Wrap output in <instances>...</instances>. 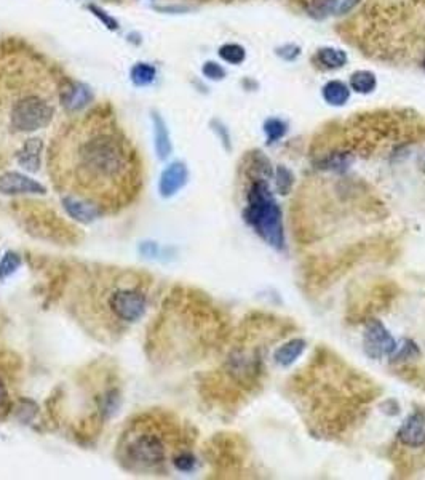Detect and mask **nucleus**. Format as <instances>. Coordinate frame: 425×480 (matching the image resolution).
Instances as JSON below:
<instances>
[{"mask_svg":"<svg viewBox=\"0 0 425 480\" xmlns=\"http://www.w3.org/2000/svg\"><path fill=\"white\" fill-rule=\"evenodd\" d=\"M354 162V156L346 151H334L323 156L317 162V167L325 171H346Z\"/></svg>","mask_w":425,"mask_h":480,"instance_id":"18","label":"nucleus"},{"mask_svg":"<svg viewBox=\"0 0 425 480\" xmlns=\"http://www.w3.org/2000/svg\"><path fill=\"white\" fill-rule=\"evenodd\" d=\"M422 67L425 69V53H424V57H422Z\"/></svg>","mask_w":425,"mask_h":480,"instance_id":"35","label":"nucleus"},{"mask_svg":"<svg viewBox=\"0 0 425 480\" xmlns=\"http://www.w3.org/2000/svg\"><path fill=\"white\" fill-rule=\"evenodd\" d=\"M218 55L224 63L232 64V66H240L242 63H245V59H246L245 47H242L240 44H233V42L221 45Z\"/></svg>","mask_w":425,"mask_h":480,"instance_id":"22","label":"nucleus"},{"mask_svg":"<svg viewBox=\"0 0 425 480\" xmlns=\"http://www.w3.org/2000/svg\"><path fill=\"white\" fill-rule=\"evenodd\" d=\"M157 77V69L151 63H139L134 64L130 69V79L134 87H147V85L153 84V80Z\"/></svg>","mask_w":425,"mask_h":480,"instance_id":"20","label":"nucleus"},{"mask_svg":"<svg viewBox=\"0 0 425 480\" xmlns=\"http://www.w3.org/2000/svg\"><path fill=\"white\" fill-rule=\"evenodd\" d=\"M347 53L337 47H322L315 53V63L328 71L342 69L347 64Z\"/></svg>","mask_w":425,"mask_h":480,"instance_id":"16","label":"nucleus"},{"mask_svg":"<svg viewBox=\"0 0 425 480\" xmlns=\"http://www.w3.org/2000/svg\"><path fill=\"white\" fill-rule=\"evenodd\" d=\"M349 87L359 95H371L378 88V77L368 69L354 71L349 77Z\"/></svg>","mask_w":425,"mask_h":480,"instance_id":"17","label":"nucleus"},{"mask_svg":"<svg viewBox=\"0 0 425 480\" xmlns=\"http://www.w3.org/2000/svg\"><path fill=\"white\" fill-rule=\"evenodd\" d=\"M61 204H63L67 217L76 219L77 223L90 224L103 217V213L98 210L95 205H91L87 200L80 199V197L61 195Z\"/></svg>","mask_w":425,"mask_h":480,"instance_id":"11","label":"nucleus"},{"mask_svg":"<svg viewBox=\"0 0 425 480\" xmlns=\"http://www.w3.org/2000/svg\"><path fill=\"white\" fill-rule=\"evenodd\" d=\"M109 320L115 325H132L139 322L147 311V293L138 280L117 282L103 295V306Z\"/></svg>","mask_w":425,"mask_h":480,"instance_id":"4","label":"nucleus"},{"mask_svg":"<svg viewBox=\"0 0 425 480\" xmlns=\"http://www.w3.org/2000/svg\"><path fill=\"white\" fill-rule=\"evenodd\" d=\"M158 11H166V13H184L189 11V7H181V5H173V7H157Z\"/></svg>","mask_w":425,"mask_h":480,"instance_id":"32","label":"nucleus"},{"mask_svg":"<svg viewBox=\"0 0 425 480\" xmlns=\"http://www.w3.org/2000/svg\"><path fill=\"white\" fill-rule=\"evenodd\" d=\"M262 130L266 133V139H267V146H274L276 143L286 137L288 133V122H285L280 117H269L264 122Z\"/></svg>","mask_w":425,"mask_h":480,"instance_id":"19","label":"nucleus"},{"mask_svg":"<svg viewBox=\"0 0 425 480\" xmlns=\"http://www.w3.org/2000/svg\"><path fill=\"white\" fill-rule=\"evenodd\" d=\"M20 258L15 253H7L4 256V260L0 261V279H5L10 274H13L15 270L20 268Z\"/></svg>","mask_w":425,"mask_h":480,"instance_id":"29","label":"nucleus"},{"mask_svg":"<svg viewBox=\"0 0 425 480\" xmlns=\"http://www.w3.org/2000/svg\"><path fill=\"white\" fill-rule=\"evenodd\" d=\"M202 74L205 76L208 80H214V82H219V80H224L227 76V71L223 64L216 63V61H206L202 66Z\"/></svg>","mask_w":425,"mask_h":480,"instance_id":"27","label":"nucleus"},{"mask_svg":"<svg viewBox=\"0 0 425 480\" xmlns=\"http://www.w3.org/2000/svg\"><path fill=\"white\" fill-rule=\"evenodd\" d=\"M187 181H189L187 165L181 162V160H176V162H171L168 167L162 171V175H160L158 193L163 199H170V197L180 193V190L186 186Z\"/></svg>","mask_w":425,"mask_h":480,"instance_id":"9","label":"nucleus"},{"mask_svg":"<svg viewBox=\"0 0 425 480\" xmlns=\"http://www.w3.org/2000/svg\"><path fill=\"white\" fill-rule=\"evenodd\" d=\"M42 154H44V141L40 138H29L24 141L21 149L16 152V162L24 170L34 173L40 168Z\"/></svg>","mask_w":425,"mask_h":480,"instance_id":"12","label":"nucleus"},{"mask_svg":"<svg viewBox=\"0 0 425 480\" xmlns=\"http://www.w3.org/2000/svg\"><path fill=\"white\" fill-rule=\"evenodd\" d=\"M171 437L173 435H170L165 423L153 418H139L122 434L117 447L119 461L125 469L132 472H157L165 466L173 452Z\"/></svg>","mask_w":425,"mask_h":480,"instance_id":"2","label":"nucleus"},{"mask_svg":"<svg viewBox=\"0 0 425 480\" xmlns=\"http://www.w3.org/2000/svg\"><path fill=\"white\" fill-rule=\"evenodd\" d=\"M272 180H274V186H275L276 193H279L280 195H288L294 188L296 176L291 170L285 167V165H276V167L274 168Z\"/></svg>","mask_w":425,"mask_h":480,"instance_id":"21","label":"nucleus"},{"mask_svg":"<svg viewBox=\"0 0 425 480\" xmlns=\"http://www.w3.org/2000/svg\"><path fill=\"white\" fill-rule=\"evenodd\" d=\"M7 389H5V384L0 381V408L4 407L5 402H7Z\"/></svg>","mask_w":425,"mask_h":480,"instance_id":"33","label":"nucleus"},{"mask_svg":"<svg viewBox=\"0 0 425 480\" xmlns=\"http://www.w3.org/2000/svg\"><path fill=\"white\" fill-rule=\"evenodd\" d=\"M350 95H352V90L349 84L339 79L328 80L322 87L323 101L331 108H344L350 101Z\"/></svg>","mask_w":425,"mask_h":480,"instance_id":"14","label":"nucleus"},{"mask_svg":"<svg viewBox=\"0 0 425 480\" xmlns=\"http://www.w3.org/2000/svg\"><path fill=\"white\" fill-rule=\"evenodd\" d=\"M301 53H303V48L296 44H283L275 48L276 57L283 61H286V63H293V61H296L301 57Z\"/></svg>","mask_w":425,"mask_h":480,"instance_id":"28","label":"nucleus"},{"mask_svg":"<svg viewBox=\"0 0 425 480\" xmlns=\"http://www.w3.org/2000/svg\"><path fill=\"white\" fill-rule=\"evenodd\" d=\"M173 466L180 472H192L197 466L195 455L190 450H180L173 455Z\"/></svg>","mask_w":425,"mask_h":480,"instance_id":"25","label":"nucleus"},{"mask_svg":"<svg viewBox=\"0 0 425 480\" xmlns=\"http://www.w3.org/2000/svg\"><path fill=\"white\" fill-rule=\"evenodd\" d=\"M54 115L52 100L42 93H26L11 103L8 127L15 133H34L50 125Z\"/></svg>","mask_w":425,"mask_h":480,"instance_id":"5","label":"nucleus"},{"mask_svg":"<svg viewBox=\"0 0 425 480\" xmlns=\"http://www.w3.org/2000/svg\"><path fill=\"white\" fill-rule=\"evenodd\" d=\"M152 127H153V141H156V152L160 160H165L173 152V144H171L170 132L165 120L162 119L157 110L152 113Z\"/></svg>","mask_w":425,"mask_h":480,"instance_id":"15","label":"nucleus"},{"mask_svg":"<svg viewBox=\"0 0 425 480\" xmlns=\"http://www.w3.org/2000/svg\"><path fill=\"white\" fill-rule=\"evenodd\" d=\"M87 8L90 10V13L95 18H98V20H100L109 30H119L120 28L119 21H117L112 15H109L106 10H103L101 7H98V5L95 4H88Z\"/></svg>","mask_w":425,"mask_h":480,"instance_id":"26","label":"nucleus"},{"mask_svg":"<svg viewBox=\"0 0 425 480\" xmlns=\"http://www.w3.org/2000/svg\"><path fill=\"white\" fill-rule=\"evenodd\" d=\"M48 157L61 194L80 197L103 215L127 207L141 188L136 151L107 117L91 115L72 125Z\"/></svg>","mask_w":425,"mask_h":480,"instance_id":"1","label":"nucleus"},{"mask_svg":"<svg viewBox=\"0 0 425 480\" xmlns=\"http://www.w3.org/2000/svg\"><path fill=\"white\" fill-rule=\"evenodd\" d=\"M419 355H421V349H419L417 344L412 340H403L402 344H398V348L395 353H393L392 359L393 362L400 364V362H408V360L416 359V357Z\"/></svg>","mask_w":425,"mask_h":480,"instance_id":"24","label":"nucleus"},{"mask_svg":"<svg viewBox=\"0 0 425 480\" xmlns=\"http://www.w3.org/2000/svg\"><path fill=\"white\" fill-rule=\"evenodd\" d=\"M307 349V343L303 338H291L286 343H283L281 346L275 349L274 353V362L281 368H288L294 365L298 362Z\"/></svg>","mask_w":425,"mask_h":480,"instance_id":"13","label":"nucleus"},{"mask_svg":"<svg viewBox=\"0 0 425 480\" xmlns=\"http://www.w3.org/2000/svg\"><path fill=\"white\" fill-rule=\"evenodd\" d=\"M61 104H63L67 113H80L90 106L93 101V93L88 85L82 82H66L61 88Z\"/></svg>","mask_w":425,"mask_h":480,"instance_id":"10","label":"nucleus"},{"mask_svg":"<svg viewBox=\"0 0 425 480\" xmlns=\"http://www.w3.org/2000/svg\"><path fill=\"white\" fill-rule=\"evenodd\" d=\"M397 442L408 450L425 448V411L416 410L404 418L397 430Z\"/></svg>","mask_w":425,"mask_h":480,"instance_id":"7","label":"nucleus"},{"mask_svg":"<svg viewBox=\"0 0 425 480\" xmlns=\"http://www.w3.org/2000/svg\"><path fill=\"white\" fill-rule=\"evenodd\" d=\"M398 348V341L378 319H369L363 330V353L369 359L380 360L392 357Z\"/></svg>","mask_w":425,"mask_h":480,"instance_id":"6","label":"nucleus"},{"mask_svg":"<svg viewBox=\"0 0 425 480\" xmlns=\"http://www.w3.org/2000/svg\"><path fill=\"white\" fill-rule=\"evenodd\" d=\"M211 127H213V132L216 133V137L219 138L221 143H223V146L226 147L227 151H231L232 149V141H231L229 128H227L221 120H211Z\"/></svg>","mask_w":425,"mask_h":480,"instance_id":"30","label":"nucleus"},{"mask_svg":"<svg viewBox=\"0 0 425 480\" xmlns=\"http://www.w3.org/2000/svg\"><path fill=\"white\" fill-rule=\"evenodd\" d=\"M360 2H361V0H339L336 13L346 15V13H349V11H352Z\"/></svg>","mask_w":425,"mask_h":480,"instance_id":"31","label":"nucleus"},{"mask_svg":"<svg viewBox=\"0 0 425 480\" xmlns=\"http://www.w3.org/2000/svg\"><path fill=\"white\" fill-rule=\"evenodd\" d=\"M45 193L44 184L20 171H5L0 175V194L4 195H42Z\"/></svg>","mask_w":425,"mask_h":480,"instance_id":"8","label":"nucleus"},{"mask_svg":"<svg viewBox=\"0 0 425 480\" xmlns=\"http://www.w3.org/2000/svg\"><path fill=\"white\" fill-rule=\"evenodd\" d=\"M337 2L339 0H310L309 16L313 20H326L337 11Z\"/></svg>","mask_w":425,"mask_h":480,"instance_id":"23","label":"nucleus"},{"mask_svg":"<svg viewBox=\"0 0 425 480\" xmlns=\"http://www.w3.org/2000/svg\"><path fill=\"white\" fill-rule=\"evenodd\" d=\"M419 165H421V170L425 173V154L422 156V159H421V162H419Z\"/></svg>","mask_w":425,"mask_h":480,"instance_id":"34","label":"nucleus"},{"mask_svg":"<svg viewBox=\"0 0 425 480\" xmlns=\"http://www.w3.org/2000/svg\"><path fill=\"white\" fill-rule=\"evenodd\" d=\"M243 219L269 247L279 251L286 248L283 210L270 188L269 180H264V178L251 180L248 190H246Z\"/></svg>","mask_w":425,"mask_h":480,"instance_id":"3","label":"nucleus"}]
</instances>
